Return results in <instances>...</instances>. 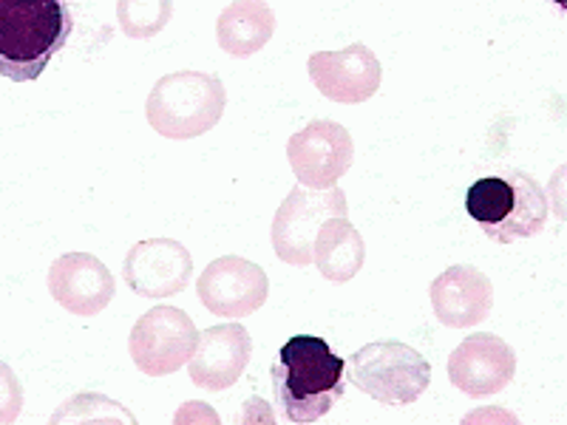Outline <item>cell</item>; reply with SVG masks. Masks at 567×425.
Instances as JSON below:
<instances>
[{
  "label": "cell",
  "instance_id": "cell-5",
  "mask_svg": "<svg viewBox=\"0 0 567 425\" xmlns=\"http://www.w3.org/2000/svg\"><path fill=\"white\" fill-rule=\"evenodd\" d=\"M349 383L386 406H409L432 386V363L403 341H372L349 354Z\"/></svg>",
  "mask_w": 567,
  "mask_h": 425
},
{
  "label": "cell",
  "instance_id": "cell-18",
  "mask_svg": "<svg viewBox=\"0 0 567 425\" xmlns=\"http://www.w3.org/2000/svg\"><path fill=\"white\" fill-rule=\"evenodd\" d=\"M174 18V0H116V23L131 40H151Z\"/></svg>",
  "mask_w": 567,
  "mask_h": 425
},
{
  "label": "cell",
  "instance_id": "cell-10",
  "mask_svg": "<svg viewBox=\"0 0 567 425\" xmlns=\"http://www.w3.org/2000/svg\"><path fill=\"white\" fill-rule=\"evenodd\" d=\"M310 80L332 103L358 105L381 91L383 65L363 43H352L341 52H316L307 60Z\"/></svg>",
  "mask_w": 567,
  "mask_h": 425
},
{
  "label": "cell",
  "instance_id": "cell-11",
  "mask_svg": "<svg viewBox=\"0 0 567 425\" xmlns=\"http://www.w3.org/2000/svg\"><path fill=\"white\" fill-rule=\"evenodd\" d=\"M125 283L142 298H174L194 276V256L176 239L136 241L125 256Z\"/></svg>",
  "mask_w": 567,
  "mask_h": 425
},
{
  "label": "cell",
  "instance_id": "cell-12",
  "mask_svg": "<svg viewBox=\"0 0 567 425\" xmlns=\"http://www.w3.org/2000/svg\"><path fill=\"white\" fill-rule=\"evenodd\" d=\"M516 354L499 335H468L449 357V381L468 397H491L511 386Z\"/></svg>",
  "mask_w": 567,
  "mask_h": 425
},
{
  "label": "cell",
  "instance_id": "cell-17",
  "mask_svg": "<svg viewBox=\"0 0 567 425\" xmlns=\"http://www.w3.org/2000/svg\"><path fill=\"white\" fill-rule=\"evenodd\" d=\"M363 261H367V245L349 216H332L323 221L312 245V265L318 267V272L327 281L347 283L363 270Z\"/></svg>",
  "mask_w": 567,
  "mask_h": 425
},
{
  "label": "cell",
  "instance_id": "cell-16",
  "mask_svg": "<svg viewBox=\"0 0 567 425\" xmlns=\"http://www.w3.org/2000/svg\"><path fill=\"white\" fill-rule=\"evenodd\" d=\"M276 12L267 0H233L216 20V40L233 58L258 54L276 34Z\"/></svg>",
  "mask_w": 567,
  "mask_h": 425
},
{
  "label": "cell",
  "instance_id": "cell-8",
  "mask_svg": "<svg viewBox=\"0 0 567 425\" xmlns=\"http://www.w3.org/2000/svg\"><path fill=\"white\" fill-rule=\"evenodd\" d=\"M287 159L296 179L310 190H329L352 168V134L336 120H312L307 128L290 136Z\"/></svg>",
  "mask_w": 567,
  "mask_h": 425
},
{
  "label": "cell",
  "instance_id": "cell-14",
  "mask_svg": "<svg viewBox=\"0 0 567 425\" xmlns=\"http://www.w3.org/2000/svg\"><path fill=\"white\" fill-rule=\"evenodd\" d=\"M252 357V338L241 323H219L199 332L187 374L205 392H225L236 386Z\"/></svg>",
  "mask_w": 567,
  "mask_h": 425
},
{
  "label": "cell",
  "instance_id": "cell-7",
  "mask_svg": "<svg viewBox=\"0 0 567 425\" xmlns=\"http://www.w3.org/2000/svg\"><path fill=\"white\" fill-rule=\"evenodd\" d=\"M196 341H199V329L185 310L154 307L131 329L128 352L142 374L165 377L187 366Z\"/></svg>",
  "mask_w": 567,
  "mask_h": 425
},
{
  "label": "cell",
  "instance_id": "cell-13",
  "mask_svg": "<svg viewBox=\"0 0 567 425\" xmlns=\"http://www.w3.org/2000/svg\"><path fill=\"white\" fill-rule=\"evenodd\" d=\"M49 292L71 315L91 318L114 301V272L91 252H65L49 267Z\"/></svg>",
  "mask_w": 567,
  "mask_h": 425
},
{
  "label": "cell",
  "instance_id": "cell-15",
  "mask_svg": "<svg viewBox=\"0 0 567 425\" xmlns=\"http://www.w3.org/2000/svg\"><path fill=\"white\" fill-rule=\"evenodd\" d=\"M432 310L443 326L468 329L483 323L494 307V283L483 270L471 265H454L440 272L429 287Z\"/></svg>",
  "mask_w": 567,
  "mask_h": 425
},
{
  "label": "cell",
  "instance_id": "cell-2",
  "mask_svg": "<svg viewBox=\"0 0 567 425\" xmlns=\"http://www.w3.org/2000/svg\"><path fill=\"white\" fill-rule=\"evenodd\" d=\"M343 366L329 343L316 335H296L284 343L272 366L278 406L290 423L307 425L332 412L343 397Z\"/></svg>",
  "mask_w": 567,
  "mask_h": 425
},
{
  "label": "cell",
  "instance_id": "cell-9",
  "mask_svg": "<svg viewBox=\"0 0 567 425\" xmlns=\"http://www.w3.org/2000/svg\"><path fill=\"white\" fill-rule=\"evenodd\" d=\"M196 296L213 315L247 318L267 303L270 278L250 258L221 256L205 267L196 281Z\"/></svg>",
  "mask_w": 567,
  "mask_h": 425
},
{
  "label": "cell",
  "instance_id": "cell-20",
  "mask_svg": "<svg viewBox=\"0 0 567 425\" xmlns=\"http://www.w3.org/2000/svg\"><path fill=\"white\" fill-rule=\"evenodd\" d=\"M556 3H559V7H565V0H556Z\"/></svg>",
  "mask_w": 567,
  "mask_h": 425
},
{
  "label": "cell",
  "instance_id": "cell-19",
  "mask_svg": "<svg viewBox=\"0 0 567 425\" xmlns=\"http://www.w3.org/2000/svg\"><path fill=\"white\" fill-rule=\"evenodd\" d=\"M23 412V383L9 363L0 361V423H14Z\"/></svg>",
  "mask_w": 567,
  "mask_h": 425
},
{
  "label": "cell",
  "instance_id": "cell-4",
  "mask_svg": "<svg viewBox=\"0 0 567 425\" xmlns=\"http://www.w3.org/2000/svg\"><path fill=\"white\" fill-rule=\"evenodd\" d=\"M225 108V83L207 71L185 69L156 80L145 103V116L165 139H196L219 125Z\"/></svg>",
  "mask_w": 567,
  "mask_h": 425
},
{
  "label": "cell",
  "instance_id": "cell-3",
  "mask_svg": "<svg viewBox=\"0 0 567 425\" xmlns=\"http://www.w3.org/2000/svg\"><path fill=\"white\" fill-rule=\"evenodd\" d=\"M465 210L499 245L530 239L548 225V194L525 170L485 176L468 187Z\"/></svg>",
  "mask_w": 567,
  "mask_h": 425
},
{
  "label": "cell",
  "instance_id": "cell-1",
  "mask_svg": "<svg viewBox=\"0 0 567 425\" xmlns=\"http://www.w3.org/2000/svg\"><path fill=\"white\" fill-rule=\"evenodd\" d=\"M69 0H0V77L32 83L69 43Z\"/></svg>",
  "mask_w": 567,
  "mask_h": 425
},
{
  "label": "cell",
  "instance_id": "cell-6",
  "mask_svg": "<svg viewBox=\"0 0 567 425\" xmlns=\"http://www.w3.org/2000/svg\"><path fill=\"white\" fill-rule=\"evenodd\" d=\"M332 216H349L347 194L341 187L329 190H310V187H292L281 207L276 210V219L270 227L272 250L284 265L310 267L312 245L321 230V225Z\"/></svg>",
  "mask_w": 567,
  "mask_h": 425
}]
</instances>
